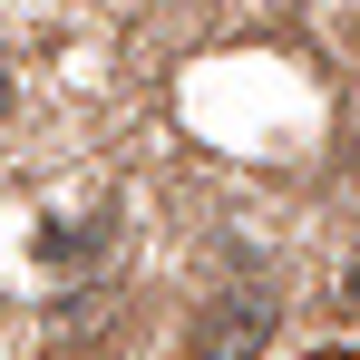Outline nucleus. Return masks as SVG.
<instances>
[{
    "instance_id": "obj_1",
    "label": "nucleus",
    "mask_w": 360,
    "mask_h": 360,
    "mask_svg": "<svg viewBox=\"0 0 360 360\" xmlns=\"http://www.w3.org/2000/svg\"><path fill=\"white\" fill-rule=\"evenodd\" d=\"M263 331H273V302H224V311H205V351H263Z\"/></svg>"
},
{
    "instance_id": "obj_2",
    "label": "nucleus",
    "mask_w": 360,
    "mask_h": 360,
    "mask_svg": "<svg viewBox=\"0 0 360 360\" xmlns=\"http://www.w3.org/2000/svg\"><path fill=\"white\" fill-rule=\"evenodd\" d=\"M341 283H351V302H360V253H351V273H341Z\"/></svg>"
},
{
    "instance_id": "obj_3",
    "label": "nucleus",
    "mask_w": 360,
    "mask_h": 360,
    "mask_svg": "<svg viewBox=\"0 0 360 360\" xmlns=\"http://www.w3.org/2000/svg\"><path fill=\"white\" fill-rule=\"evenodd\" d=\"M0 108H10V78H0Z\"/></svg>"
}]
</instances>
